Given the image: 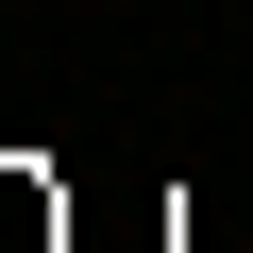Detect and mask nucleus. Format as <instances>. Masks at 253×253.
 I'll list each match as a JSON object with an SVG mask.
<instances>
[]
</instances>
